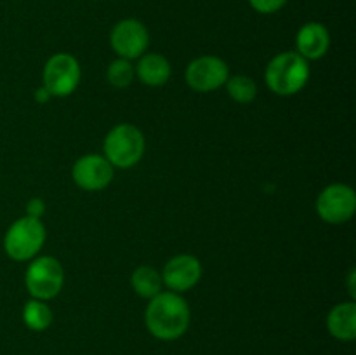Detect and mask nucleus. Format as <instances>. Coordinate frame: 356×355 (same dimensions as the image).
Masks as SVG:
<instances>
[{
    "mask_svg": "<svg viewBox=\"0 0 356 355\" xmlns=\"http://www.w3.org/2000/svg\"><path fill=\"white\" fill-rule=\"evenodd\" d=\"M190 306L179 292H160L149 299L146 306L145 322L149 333L163 341L183 336L190 327Z\"/></svg>",
    "mask_w": 356,
    "mask_h": 355,
    "instance_id": "f257e3e1",
    "label": "nucleus"
},
{
    "mask_svg": "<svg viewBox=\"0 0 356 355\" xmlns=\"http://www.w3.org/2000/svg\"><path fill=\"white\" fill-rule=\"evenodd\" d=\"M264 80L270 90L278 96L298 94L309 80L308 59L296 51L280 52L268 63Z\"/></svg>",
    "mask_w": 356,
    "mask_h": 355,
    "instance_id": "f03ea898",
    "label": "nucleus"
},
{
    "mask_svg": "<svg viewBox=\"0 0 356 355\" xmlns=\"http://www.w3.org/2000/svg\"><path fill=\"white\" fill-rule=\"evenodd\" d=\"M145 136L136 125L118 124L104 138V157L113 167L129 169L145 155Z\"/></svg>",
    "mask_w": 356,
    "mask_h": 355,
    "instance_id": "7ed1b4c3",
    "label": "nucleus"
},
{
    "mask_svg": "<svg viewBox=\"0 0 356 355\" xmlns=\"http://www.w3.org/2000/svg\"><path fill=\"white\" fill-rule=\"evenodd\" d=\"M45 242V226L40 219L23 216L7 228L3 251L14 261H28L38 254Z\"/></svg>",
    "mask_w": 356,
    "mask_h": 355,
    "instance_id": "20e7f679",
    "label": "nucleus"
},
{
    "mask_svg": "<svg viewBox=\"0 0 356 355\" xmlns=\"http://www.w3.org/2000/svg\"><path fill=\"white\" fill-rule=\"evenodd\" d=\"M24 284L28 292L35 299L47 301L59 294L65 284V270L61 263L52 256L37 258L28 267L24 275Z\"/></svg>",
    "mask_w": 356,
    "mask_h": 355,
    "instance_id": "39448f33",
    "label": "nucleus"
},
{
    "mask_svg": "<svg viewBox=\"0 0 356 355\" xmlns=\"http://www.w3.org/2000/svg\"><path fill=\"white\" fill-rule=\"evenodd\" d=\"M356 211V194L351 187L343 183L329 184L316 198V212L330 225H341L353 218Z\"/></svg>",
    "mask_w": 356,
    "mask_h": 355,
    "instance_id": "423d86ee",
    "label": "nucleus"
},
{
    "mask_svg": "<svg viewBox=\"0 0 356 355\" xmlns=\"http://www.w3.org/2000/svg\"><path fill=\"white\" fill-rule=\"evenodd\" d=\"M80 65L72 54L59 52L51 56L44 66V87L51 96H70L79 87Z\"/></svg>",
    "mask_w": 356,
    "mask_h": 355,
    "instance_id": "0eeeda50",
    "label": "nucleus"
},
{
    "mask_svg": "<svg viewBox=\"0 0 356 355\" xmlns=\"http://www.w3.org/2000/svg\"><path fill=\"white\" fill-rule=\"evenodd\" d=\"M229 77L228 65L218 56H202L188 65L184 79L197 93H211L225 86Z\"/></svg>",
    "mask_w": 356,
    "mask_h": 355,
    "instance_id": "6e6552de",
    "label": "nucleus"
},
{
    "mask_svg": "<svg viewBox=\"0 0 356 355\" xmlns=\"http://www.w3.org/2000/svg\"><path fill=\"white\" fill-rule=\"evenodd\" d=\"M113 51L124 59H138L146 52L149 44V33L141 21L134 17L118 21L110 35Z\"/></svg>",
    "mask_w": 356,
    "mask_h": 355,
    "instance_id": "1a4fd4ad",
    "label": "nucleus"
},
{
    "mask_svg": "<svg viewBox=\"0 0 356 355\" xmlns=\"http://www.w3.org/2000/svg\"><path fill=\"white\" fill-rule=\"evenodd\" d=\"M72 178L83 190H103L113 180V166L103 155H86L73 164Z\"/></svg>",
    "mask_w": 356,
    "mask_h": 355,
    "instance_id": "9d476101",
    "label": "nucleus"
},
{
    "mask_svg": "<svg viewBox=\"0 0 356 355\" xmlns=\"http://www.w3.org/2000/svg\"><path fill=\"white\" fill-rule=\"evenodd\" d=\"M202 277V265L191 254H177L170 258L162 271V281L172 292L190 291Z\"/></svg>",
    "mask_w": 356,
    "mask_h": 355,
    "instance_id": "9b49d317",
    "label": "nucleus"
},
{
    "mask_svg": "<svg viewBox=\"0 0 356 355\" xmlns=\"http://www.w3.org/2000/svg\"><path fill=\"white\" fill-rule=\"evenodd\" d=\"M330 33L325 24L312 23L302 24L296 37V52L305 59H320L329 52Z\"/></svg>",
    "mask_w": 356,
    "mask_h": 355,
    "instance_id": "f8f14e48",
    "label": "nucleus"
},
{
    "mask_svg": "<svg viewBox=\"0 0 356 355\" xmlns=\"http://www.w3.org/2000/svg\"><path fill=\"white\" fill-rule=\"evenodd\" d=\"M327 329L336 340L351 341L356 338V305L353 301L339 303L327 317Z\"/></svg>",
    "mask_w": 356,
    "mask_h": 355,
    "instance_id": "ddd939ff",
    "label": "nucleus"
},
{
    "mask_svg": "<svg viewBox=\"0 0 356 355\" xmlns=\"http://www.w3.org/2000/svg\"><path fill=\"white\" fill-rule=\"evenodd\" d=\"M136 75L145 86H163L170 79V65L162 54H143L136 66Z\"/></svg>",
    "mask_w": 356,
    "mask_h": 355,
    "instance_id": "4468645a",
    "label": "nucleus"
},
{
    "mask_svg": "<svg viewBox=\"0 0 356 355\" xmlns=\"http://www.w3.org/2000/svg\"><path fill=\"white\" fill-rule=\"evenodd\" d=\"M131 285L141 298L152 299L162 292V274H159L153 267H139L132 271Z\"/></svg>",
    "mask_w": 356,
    "mask_h": 355,
    "instance_id": "2eb2a0df",
    "label": "nucleus"
},
{
    "mask_svg": "<svg viewBox=\"0 0 356 355\" xmlns=\"http://www.w3.org/2000/svg\"><path fill=\"white\" fill-rule=\"evenodd\" d=\"M23 320L28 329L45 331L52 322V310L42 299H30L23 308Z\"/></svg>",
    "mask_w": 356,
    "mask_h": 355,
    "instance_id": "dca6fc26",
    "label": "nucleus"
},
{
    "mask_svg": "<svg viewBox=\"0 0 356 355\" xmlns=\"http://www.w3.org/2000/svg\"><path fill=\"white\" fill-rule=\"evenodd\" d=\"M226 89L232 100L236 103H250L257 96V86L250 77L247 75H233L226 80Z\"/></svg>",
    "mask_w": 356,
    "mask_h": 355,
    "instance_id": "f3484780",
    "label": "nucleus"
},
{
    "mask_svg": "<svg viewBox=\"0 0 356 355\" xmlns=\"http://www.w3.org/2000/svg\"><path fill=\"white\" fill-rule=\"evenodd\" d=\"M136 75V68L132 66V63L129 59L118 58L108 66L106 72V79L108 82L111 84L113 87H127L131 86L132 80H134Z\"/></svg>",
    "mask_w": 356,
    "mask_h": 355,
    "instance_id": "a211bd4d",
    "label": "nucleus"
},
{
    "mask_svg": "<svg viewBox=\"0 0 356 355\" xmlns=\"http://www.w3.org/2000/svg\"><path fill=\"white\" fill-rule=\"evenodd\" d=\"M289 0H249L250 7L259 14H273L278 13L282 7H285Z\"/></svg>",
    "mask_w": 356,
    "mask_h": 355,
    "instance_id": "6ab92c4d",
    "label": "nucleus"
},
{
    "mask_svg": "<svg viewBox=\"0 0 356 355\" xmlns=\"http://www.w3.org/2000/svg\"><path fill=\"white\" fill-rule=\"evenodd\" d=\"M45 212V204L42 198H31L26 205V216L35 219H40Z\"/></svg>",
    "mask_w": 356,
    "mask_h": 355,
    "instance_id": "aec40b11",
    "label": "nucleus"
},
{
    "mask_svg": "<svg viewBox=\"0 0 356 355\" xmlns=\"http://www.w3.org/2000/svg\"><path fill=\"white\" fill-rule=\"evenodd\" d=\"M35 100H37L38 103H45V101L51 100V94H49V90L45 89L44 86H42L40 89L35 90Z\"/></svg>",
    "mask_w": 356,
    "mask_h": 355,
    "instance_id": "412c9836",
    "label": "nucleus"
},
{
    "mask_svg": "<svg viewBox=\"0 0 356 355\" xmlns=\"http://www.w3.org/2000/svg\"><path fill=\"white\" fill-rule=\"evenodd\" d=\"M355 270L350 271V294L351 296H356V291H355Z\"/></svg>",
    "mask_w": 356,
    "mask_h": 355,
    "instance_id": "4be33fe9",
    "label": "nucleus"
}]
</instances>
